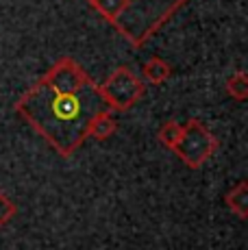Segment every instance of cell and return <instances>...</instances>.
I'll list each match as a JSON object with an SVG mask.
<instances>
[{"instance_id":"6da1fadb","label":"cell","mask_w":248,"mask_h":250,"mask_svg":"<svg viewBox=\"0 0 248 250\" xmlns=\"http://www.w3.org/2000/svg\"><path fill=\"white\" fill-rule=\"evenodd\" d=\"M13 109L68 159L89 139L92 120L109 111V104L83 65L72 57H61Z\"/></svg>"},{"instance_id":"7a4b0ae2","label":"cell","mask_w":248,"mask_h":250,"mask_svg":"<svg viewBox=\"0 0 248 250\" xmlns=\"http://www.w3.org/2000/svg\"><path fill=\"white\" fill-rule=\"evenodd\" d=\"M135 50L144 48L189 0H85Z\"/></svg>"},{"instance_id":"3957f363","label":"cell","mask_w":248,"mask_h":250,"mask_svg":"<svg viewBox=\"0 0 248 250\" xmlns=\"http://www.w3.org/2000/svg\"><path fill=\"white\" fill-rule=\"evenodd\" d=\"M216 150H218V139L213 137V133L200 120H187L183 124L181 139L172 148L174 155L192 170L203 167L216 155Z\"/></svg>"},{"instance_id":"277c9868","label":"cell","mask_w":248,"mask_h":250,"mask_svg":"<svg viewBox=\"0 0 248 250\" xmlns=\"http://www.w3.org/2000/svg\"><path fill=\"white\" fill-rule=\"evenodd\" d=\"M103 100L109 104L111 111L124 113L133 109L146 94V85L140 76H135L126 65H120L109 74L103 85H98Z\"/></svg>"},{"instance_id":"5b68a950","label":"cell","mask_w":248,"mask_h":250,"mask_svg":"<svg viewBox=\"0 0 248 250\" xmlns=\"http://www.w3.org/2000/svg\"><path fill=\"white\" fill-rule=\"evenodd\" d=\"M224 205L240 220H246L248 218V183L242 181V183H237L235 187H231V189L224 194Z\"/></svg>"},{"instance_id":"8992f818","label":"cell","mask_w":248,"mask_h":250,"mask_svg":"<svg viewBox=\"0 0 248 250\" xmlns=\"http://www.w3.org/2000/svg\"><path fill=\"white\" fill-rule=\"evenodd\" d=\"M118 131V120L113 111H100L96 118L92 120V126H89V137H94L96 142H104V139L113 137Z\"/></svg>"},{"instance_id":"52a82bcc","label":"cell","mask_w":248,"mask_h":250,"mask_svg":"<svg viewBox=\"0 0 248 250\" xmlns=\"http://www.w3.org/2000/svg\"><path fill=\"white\" fill-rule=\"evenodd\" d=\"M142 74H144V81L150 85H161L165 83V81L172 76V68H170L168 61H164L161 57L152 55L148 61L144 63V68H142Z\"/></svg>"},{"instance_id":"ba28073f","label":"cell","mask_w":248,"mask_h":250,"mask_svg":"<svg viewBox=\"0 0 248 250\" xmlns=\"http://www.w3.org/2000/svg\"><path fill=\"white\" fill-rule=\"evenodd\" d=\"M224 89H227V94L231 96L233 100L244 103V100L248 98V76H246V72H235V74L228 76L227 83H224Z\"/></svg>"},{"instance_id":"9c48e42d","label":"cell","mask_w":248,"mask_h":250,"mask_svg":"<svg viewBox=\"0 0 248 250\" xmlns=\"http://www.w3.org/2000/svg\"><path fill=\"white\" fill-rule=\"evenodd\" d=\"M181 133H183V124H179L176 120H168V122L159 128L157 139H159L165 148H170V150H172V148L176 146V142L181 139Z\"/></svg>"},{"instance_id":"30bf717a","label":"cell","mask_w":248,"mask_h":250,"mask_svg":"<svg viewBox=\"0 0 248 250\" xmlns=\"http://www.w3.org/2000/svg\"><path fill=\"white\" fill-rule=\"evenodd\" d=\"M16 213H18L16 203H13V200L9 198L2 189H0V229L7 227V224L16 218Z\"/></svg>"}]
</instances>
